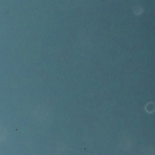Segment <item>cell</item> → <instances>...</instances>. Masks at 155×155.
<instances>
[{
	"instance_id": "6da1fadb",
	"label": "cell",
	"mask_w": 155,
	"mask_h": 155,
	"mask_svg": "<svg viewBox=\"0 0 155 155\" xmlns=\"http://www.w3.org/2000/svg\"><path fill=\"white\" fill-rule=\"evenodd\" d=\"M154 153V148L150 146L146 147L143 151V155H153Z\"/></svg>"
},
{
	"instance_id": "7a4b0ae2",
	"label": "cell",
	"mask_w": 155,
	"mask_h": 155,
	"mask_svg": "<svg viewBox=\"0 0 155 155\" xmlns=\"http://www.w3.org/2000/svg\"><path fill=\"white\" fill-rule=\"evenodd\" d=\"M134 10L135 14L139 15L142 12L143 9L140 7H137L134 8Z\"/></svg>"
}]
</instances>
